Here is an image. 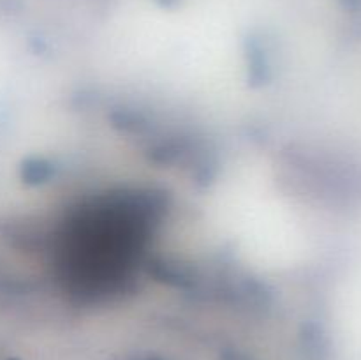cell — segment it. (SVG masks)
<instances>
[{
	"mask_svg": "<svg viewBox=\"0 0 361 360\" xmlns=\"http://www.w3.org/2000/svg\"><path fill=\"white\" fill-rule=\"evenodd\" d=\"M164 2H171V0H164Z\"/></svg>",
	"mask_w": 361,
	"mask_h": 360,
	"instance_id": "cell-1",
	"label": "cell"
}]
</instances>
